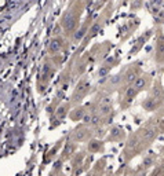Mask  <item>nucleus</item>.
<instances>
[{
    "instance_id": "nucleus-9",
    "label": "nucleus",
    "mask_w": 164,
    "mask_h": 176,
    "mask_svg": "<svg viewBox=\"0 0 164 176\" xmlns=\"http://www.w3.org/2000/svg\"><path fill=\"white\" fill-rule=\"evenodd\" d=\"M152 163H153V158H152V157H148V158L144 160V167H149Z\"/></svg>"
},
{
    "instance_id": "nucleus-14",
    "label": "nucleus",
    "mask_w": 164,
    "mask_h": 176,
    "mask_svg": "<svg viewBox=\"0 0 164 176\" xmlns=\"http://www.w3.org/2000/svg\"><path fill=\"white\" fill-rule=\"evenodd\" d=\"M141 176H146V173H142V175H141Z\"/></svg>"
},
{
    "instance_id": "nucleus-6",
    "label": "nucleus",
    "mask_w": 164,
    "mask_h": 176,
    "mask_svg": "<svg viewBox=\"0 0 164 176\" xmlns=\"http://www.w3.org/2000/svg\"><path fill=\"white\" fill-rule=\"evenodd\" d=\"M137 80V77H135V73L134 72H130L128 74H127V78H126V81L127 83H134Z\"/></svg>"
},
{
    "instance_id": "nucleus-10",
    "label": "nucleus",
    "mask_w": 164,
    "mask_h": 176,
    "mask_svg": "<svg viewBox=\"0 0 164 176\" xmlns=\"http://www.w3.org/2000/svg\"><path fill=\"white\" fill-rule=\"evenodd\" d=\"M84 32H86V29H82L80 32H77V33H76V36H75V39H76V40L82 39V37H83V35H84Z\"/></svg>"
},
{
    "instance_id": "nucleus-7",
    "label": "nucleus",
    "mask_w": 164,
    "mask_h": 176,
    "mask_svg": "<svg viewBox=\"0 0 164 176\" xmlns=\"http://www.w3.org/2000/svg\"><path fill=\"white\" fill-rule=\"evenodd\" d=\"M135 94H137V91L134 89V87H130L128 89H127V98H128V99H131Z\"/></svg>"
},
{
    "instance_id": "nucleus-5",
    "label": "nucleus",
    "mask_w": 164,
    "mask_h": 176,
    "mask_svg": "<svg viewBox=\"0 0 164 176\" xmlns=\"http://www.w3.org/2000/svg\"><path fill=\"white\" fill-rule=\"evenodd\" d=\"M157 54L160 55V58L164 56V40H163V39L160 40V43L157 44Z\"/></svg>"
},
{
    "instance_id": "nucleus-8",
    "label": "nucleus",
    "mask_w": 164,
    "mask_h": 176,
    "mask_svg": "<svg viewBox=\"0 0 164 176\" xmlns=\"http://www.w3.org/2000/svg\"><path fill=\"white\" fill-rule=\"evenodd\" d=\"M58 50H59V41H55L54 40L53 43H51V51H58Z\"/></svg>"
},
{
    "instance_id": "nucleus-4",
    "label": "nucleus",
    "mask_w": 164,
    "mask_h": 176,
    "mask_svg": "<svg viewBox=\"0 0 164 176\" xmlns=\"http://www.w3.org/2000/svg\"><path fill=\"white\" fill-rule=\"evenodd\" d=\"M155 135H156V129L155 128H148V129H145V131L142 132V136H144L145 139H152Z\"/></svg>"
},
{
    "instance_id": "nucleus-11",
    "label": "nucleus",
    "mask_w": 164,
    "mask_h": 176,
    "mask_svg": "<svg viewBox=\"0 0 164 176\" xmlns=\"http://www.w3.org/2000/svg\"><path fill=\"white\" fill-rule=\"evenodd\" d=\"M110 110H112L110 106H104V107H102V113H104V114H108Z\"/></svg>"
},
{
    "instance_id": "nucleus-1",
    "label": "nucleus",
    "mask_w": 164,
    "mask_h": 176,
    "mask_svg": "<svg viewBox=\"0 0 164 176\" xmlns=\"http://www.w3.org/2000/svg\"><path fill=\"white\" fill-rule=\"evenodd\" d=\"M64 26H65V29H68V30H71V29H73V26H75V18L72 14H69V15L65 17V19H64Z\"/></svg>"
},
{
    "instance_id": "nucleus-2",
    "label": "nucleus",
    "mask_w": 164,
    "mask_h": 176,
    "mask_svg": "<svg viewBox=\"0 0 164 176\" xmlns=\"http://www.w3.org/2000/svg\"><path fill=\"white\" fill-rule=\"evenodd\" d=\"M145 84H146V80H145V77H137V80L134 81V89L135 91H139V89H142L145 87Z\"/></svg>"
},
{
    "instance_id": "nucleus-3",
    "label": "nucleus",
    "mask_w": 164,
    "mask_h": 176,
    "mask_svg": "<svg viewBox=\"0 0 164 176\" xmlns=\"http://www.w3.org/2000/svg\"><path fill=\"white\" fill-rule=\"evenodd\" d=\"M142 105H144V107H145L146 110H153V109L156 107V100L153 99V98H149V99L145 100Z\"/></svg>"
},
{
    "instance_id": "nucleus-12",
    "label": "nucleus",
    "mask_w": 164,
    "mask_h": 176,
    "mask_svg": "<svg viewBox=\"0 0 164 176\" xmlns=\"http://www.w3.org/2000/svg\"><path fill=\"white\" fill-rule=\"evenodd\" d=\"M122 135V129L120 128H115L113 129V136H120Z\"/></svg>"
},
{
    "instance_id": "nucleus-13",
    "label": "nucleus",
    "mask_w": 164,
    "mask_h": 176,
    "mask_svg": "<svg viewBox=\"0 0 164 176\" xmlns=\"http://www.w3.org/2000/svg\"><path fill=\"white\" fill-rule=\"evenodd\" d=\"M106 73H108V69H106V67H104V69L99 70V74H101V76H105Z\"/></svg>"
}]
</instances>
